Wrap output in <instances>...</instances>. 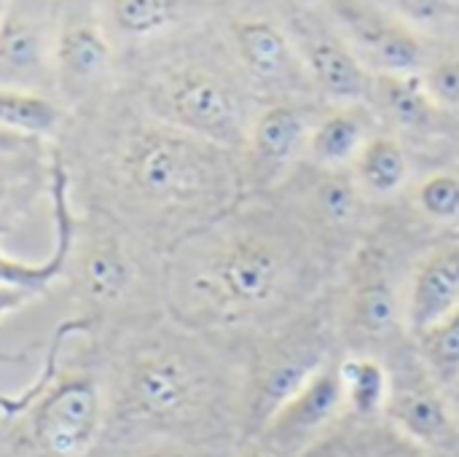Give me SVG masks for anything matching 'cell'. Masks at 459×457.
<instances>
[{
	"mask_svg": "<svg viewBox=\"0 0 459 457\" xmlns=\"http://www.w3.org/2000/svg\"><path fill=\"white\" fill-rule=\"evenodd\" d=\"M51 148L75 207L110 215L161 256L245 197L237 151L156 119L121 83L70 110Z\"/></svg>",
	"mask_w": 459,
	"mask_h": 457,
	"instance_id": "cell-1",
	"label": "cell"
},
{
	"mask_svg": "<svg viewBox=\"0 0 459 457\" xmlns=\"http://www.w3.org/2000/svg\"><path fill=\"white\" fill-rule=\"evenodd\" d=\"M304 283V226L269 197H242L161 256L164 312L239 350L293 318Z\"/></svg>",
	"mask_w": 459,
	"mask_h": 457,
	"instance_id": "cell-2",
	"label": "cell"
},
{
	"mask_svg": "<svg viewBox=\"0 0 459 457\" xmlns=\"http://www.w3.org/2000/svg\"><path fill=\"white\" fill-rule=\"evenodd\" d=\"M97 342L105 444H245L239 347L167 312Z\"/></svg>",
	"mask_w": 459,
	"mask_h": 457,
	"instance_id": "cell-3",
	"label": "cell"
},
{
	"mask_svg": "<svg viewBox=\"0 0 459 457\" xmlns=\"http://www.w3.org/2000/svg\"><path fill=\"white\" fill-rule=\"evenodd\" d=\"M118 83L156 119L229 151L242 148L255 116L215 11L194 30L121 57Z\"/></svg>",
	"mask_w": 459,
	"mask_h": 457,
	"instance_id": "cell-4",
	"label": "cell"
},
{
	"mask_svg": "<svg viewBox=\"0 0 459 457\" xmlns=\"http://www.w3.org/2000/svg\"><path fill=\"white\" fill-rule=\"evenodd\" d=\"M56 323L105 339L126 326L164 315L161 253L110 215L75 207L59 283Z\"/></svg>",
	"mask_w": 459,
	"mask_h": 457,
	"instance_id": "cell-5",
	"label": "cell"
},
{
	"mask_svg": "<svg viewBox=\"0 0 459 457\" xmlns=\"http://www.w3.org/2000/svg\"><path fill=\"white\" fill-rule=\"evenodd\" d=\"M40 369L0 396V457H89L105 434L100 342L54 323Z\"/></svg>",
	"mask_w": 459,
	"mask_h": 457,
	"instance_id": "cell-6",
	"label": "cell"
},
{
	"mask_svg": "<svg viewBox=\"0 0 459 457\" xmlns=\"http://www.w3.org/2000/svg\"><path fill=\"white\" fill-rule=\"evenodd\" d=\"M121 62L100 0H59L54 38V97L75 110L118 83Z\"/></svg>",
	"mask_w": 459,
	"mask_h": 457,
	"instance_id": "cell-7",
	"label": "cell"
},
{
	"mask_svg": "<svg viewBox=\"0 0 459 457\" xmlns=\"http://www.w3.org/2000/svg\"><path fill=\"white\" fill-rule=\"evenodd\" d=\"M312 121L304 108L274 100L255 110L245 143L237 151L245 197L274 194L304 162Z\"/></svg>",
	"mask_w": 459,
	"mask_h": 457,
	"instance_id": "cell-8",
	"label": "cell"
},
{
	"mask_svg": "<svg viewBox=\"0 0 459 457\" xmlns=\"http://www.w3.org/2000/svg\"><path fill=\"white\" fill-rule=\"evenodd\" d=\"M344 412L339 366L325 361L272 412L247 444L272 457H304L325 442Z\"/></svg>",
	"mask_w": 459,
	"mask_h": 457,
	"instance_id": "cell-9",
	"label": "cell"
},
{
	"mask_svg": "<svg viewBox=\"0 0 459 457\" xmlns=\"http://www.w3.org/2000/svg\"><path fill=\"white\" fill-rule=\"evenodd\" d=\"M56 16L59 0H5L0 11L3 89H22L54 97Z\"/></svg>",
	"mask_w": 459,
	"mask_h": 457,
	"instance_id": "cell-10",
	"label": "cell"
},
{
	"mask_svg": "<svg viewBox=\"0 0 459 457\" xmlns=\"http://www.w3.org/2000/svg\"><path fill=\"white\" fill-rule=\"evenodd\" d=\"M323 5L333 19V30L347 40L374 78L420 73L425 67V46L420 32L387 8L374 0H328Z\"/></svg>",
	"mask_w": 459,
	"mask_h": 457,
	"instance_id": "cell-11",
	"label": "cell"
},
{
	"mask_svg": "<svg viewBox=\"0 0 459 457\" xmlns=\"http://www.w3.org/2000/svg\"><path fill=\"white\" fill-rule=\"evenodd\" d=\"M215 19L250 92L285 94L307 78L296 43L282 24L255 13H231L221 19L218 5Z\"/></svg>",
	"mask_w": 459,
	"mask_h": 457,
	"instance_id": "cell-12",
	"label": "cell"
},
{
	"mask_svg": "<svg viewBox=\"0 0 459 457\" xmlns=\"http://www.w3.org/2000/svg\"><path fill=\"white\" fill-rule=\"evenodd\" d=\"M382 417L414 447L433 453L457 447L459 415L422 361L411 369H390V399Z\"/></svg>",
	"mask_w": 459,
	"mask_h": 457,
	"instance_id": "cell-13",
	"label": "cell"
},
{
	"mask_svg": "<svg viewBox=\"0 0 459 457\" xmlns=\"http://www.w3.org/2000/svg\"><path fill=\"white\" fill-rule=\"evenodd\" d=\"M218 0H100L105 24L118 48L126 54L164 43L207 22Z\"/></svg>",
	"mask_w": 459,
	"mask_h": 457,
	"instance_id": "cell-14",
	"label": "cell"
},
{
	"mask_svg": "<svg viewBox=\"0 0 459 457\" xmlns=\"http://www.w3.org/2000/svg\"><path fill=\"white\" fill-rule=\"evenodd\" d=\"M290 38L296 43L299 59L315 89L342 105H358L374 92V75L363 67L347 40L333 30L296 19Z\"/></svg>",
	"mask_w": 459,
	"mask_h": 457,
	"instance_id": "cell-15",
	"label": "cell"
},
{
	"mask_svg": "<svg viewBox=\"0 0 459 457\" xmlns=\"http://www.w3.org/2000/svg\"><path fill=\"white\" fill-rule=\"evenodd\" d=\"M54 180L51 143L0 156V242L48 213Z\"/></svg>",
	"mask_w": 459,
	"mask_h": 457,
	"instance_id": "cell-16",
	"label": "cell"
},
{
	"mask_svg": "<svg viewBox=\"0 0 459 457\" xmlns=\"http://www.w3.org/2000/svg\"><path fill=\"white\" fill-rule=\"evenodd\" d=\"M459 307V242L430 250L414 269L403 299V326L420 337Z\"/></svg>",
	"mask_w": 459,
	"mask_h": 457,
	"instance_id": "cell-17",
	"label": "cell"
},
{
	"mask_svg": "<svg viewBox=\"0 0 459 457\" xmlns=\"http://www.w3.org/2000/svg\"><path fill=\"white\" fill-rule=\"evenodd\" d=\"M368 140V121L360 110L339 108L312 124L304 159L317 170H350Z\"/></svg>",
	"mask_w": 459,
	"mask_h": 457,
	"instance_id": "cell-18",
	"label": "cell"
},
{
	"mask_svg": "<svg viewBox=\"0 0 459 457\" xmlns=\"http://www.w3.org/2000/svg\"><path fill=\"white\" fill-rule=\"evenodd\" d=\"M336 366H339L344 409L358 420L382 417L390 399V366L371 353L347 356L336 361Z\"/></svg>",
	"mask_w": 459,
	"mask_h": 457,
	"instance_id": "cell-19",
	"label": "cell"
},
{
	"mask_svg": "<svg viewBox=\"0 0 459 457\" xmlns=\"http://www.w3.org/2000/svg\"><path fill=\"white\" fill-rule=\"evenodd\" d=\"M358 189L368 197H393L403 191L411 175L409 154L395 137H371L350 167Z\"/></svg>",
	"mask_w": 459,
	"mask_h": 457,
	"instance_id": "cell-20",
	"label": "cell"
},
{
	"mask_svg": "<svg viewBox=\"0 0 459 457\" xmlns=\"http://www.w3.org/2000/svg\"><path fill=\"white\" fill-rule=\"evenodd\" d=\"M67 121V110L59 100L0 86V129L19 132L43 143H54Z\"/></svg>",
	"mask_w": 459,
	"mask_h": 457,
	"instance_id": "cell-21",
	"label": "cell"
},
{
	"mask_svg": "<svg viewBox=\"0 0 459 457\" xmlns=\"http://www.w3.org/2000/svg\"><path fill=\"white\" fill-rule=\"evenodd\" d=\"M350 321L352 329L368 339L387 337L398 326V321H403L395 291L379 264L377 267L371 264L358 280L350 302Z\"/></svg>",
	"mask_w": 459,
	"mask_h": 457,
	"instance_id": "cell-22",
	"label": "cell"
},
{
	"mask_svg": "<svg viewBox=\"0 0 459 457\" xmlns=\"http://www.w3.org/2000/svg\"><path fill=\"white\" fill-rule=\"evenodd\" d=\"M374 92L382 102V108L395 119L398 127L420 132L428 129L441 108L433 105L428 97L420 73H403V75H377L374 78Z\"/></svg>",
	"mask_w": 459,
	"mask_h": 457,
	"instance_id": "cell-23",
	"label": "cell"
},
{
	"mask_svg": "<svg viewBox=\"0 0 459 457\" xmlns=\"http://www.w3.org/2000/svg\"><path fill=\"white\" fill-rule=\"evenodd\" d=\"M414 339L422 366L444 391H452L459 382V307Z\"/></svg>",
	"mask_w": 459,
	"mask_h": 457,
	"instance_id": "cell-24",
	"label": "cell"
},
{
	"mask_svg": "<svg viewBox=\"0 0 459 457\" xmlns=\"http://www.w3.org/2000/svg\"><path fill=\"white\" fill-rule=\"evenodd\" d=\"M414 32L459 35V0H374Z\"/></svg>",
	"mask_w": 459,
	"mask_h": 457,
	"instance_id": "cell-25",
	"label": "cell"
},
{
	"mask_svg": "<svg viewBox=\"0 0 459 457\" xmlns=\"http://www.w3.org/2000/svg\"><path fill=\"white\" fill-rule=\"evenodd\" d=\"M245 444H175V442H143V444H100L89 457H237Z\"/></svg>",
	"mask_w": 459,
	"mask_h": 457,
	"instance_id": "cell-26",
	"label": "cell"
},
{
	"mask_svg": "<svg viewBox=\"0 0 459 457\" xmlns=\"http://www.w3.org/2000/svg\"><path fill=\"white\" fill-rule=\"evenodd\" d=\"M417 207L425 218L436 224L459 221V175L457 172H433L417 189Z\"/></svg>",
	"mask_w": 459,
	"mask_h": 457,
	"instance_id": "cell-27",
	"label": "cell"
},
{
	"mask_svg": "<svg viewBox=\"0 0 459 457\" xmlns=\"http://www.w3.org/2000/svg\"><path fill=\"white\" fill-rule=\"evenodd\" d=\"M420 81L441 110H459V57H444L420 70Z\"/></svg>",
	"mask_w": 459,
	"mask_h": 457,
	"instance_id": "cell-28",
	"label": "cell"
},
{
	"mask_svg": "<svg viewBox=\"0 0 459 457\" xmlns=\"http://www.w3.org/2000/svg\"><path fill=\"white\" fill-rule=\"evenodd\" d=\"M35 302H38V299H35V296H30V294L0 288V326H3L5 321H11L13 315L24 312V310H27L30 304H35ZM0 364H5V361L0 358ZM0 396H3V391H0Z\"/></svg>",
	"mask_w": 459,
	"mask_h": 457,
	"instance_id": "cell-29",
	"label": "cell"
},
{
	"mask_svg": "<svg viewBox=\"0 0 459 457\" xmlns=\"http://www.w3.org/2000/svg\"><path fill=\"white\" fill-rule=\"evenodd\" d=\"M35 145H46V143L35 140V137H27V135H19V132L0 129V156L3 154H16V151H27V148H35Z\"/></svg>",
	"mask_w": 459,
	"mask_h": 457,
	"instance_id": "cell-30",
	"label": "cell"
},
{
	"mask_svg": "<svg viewBox=\"0 0 459 457\" xmlns=\"http://www.w3.org/2000/svg\"><path fill=\"white\" fill-rule=\"evenodd\" d=\"M452 391H455V399H457V407H459V382L452 388Z\"/></svg>",
	"mask_w": 459,
	"mask_h": 457,
	"instance_id": "cell-31",
	"label": "cell"
},
{
	"mask_svg": "<svg viewBox=\"0 0 459 457\" xmlns=\"http://www.w3.org/2000/svg\"><path fill=\"white\" fill-rule=\"evenodd\" d=\"M304 3H328V0H304Z\"/></svg>",
	"mask_w": 459,
	"mask_h": 457,
	"instance_id": "cell-32",
	"label": "cell"
},
{
	"mask_svg": "<svg viewBox=\"0 0 459 457\" xmlns=\"http://www.w3.org/2000/svg\"><path fill=\"white\" fill-rule=\"evenodd\" d=\"M3 5H5V0H0V11H3Z\"/></svg>",
	"mask_w": 459,
	"mask_h": 457,
	"instance_id": "cell-33",
	"label": "cell"
}]
</instances>
